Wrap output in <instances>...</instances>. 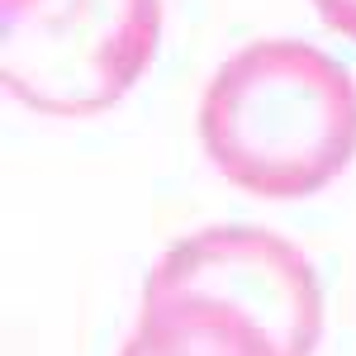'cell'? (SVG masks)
Instances as JSON below:
<instances>
[{
    "instance_id": "obj_2",
    "label": "cell",
    "mask_w": 356,
    "mask_h": 356,
    "mask_svg": "<svg viewBox=\"0 0 356 356\" xmlns=\"http://www.w3.org/2000/svg\"><path fill=\"white\" fill-rule=\"evenodd\" d=\"M195 129L223 181L261 200H300L356 157V76L309 38L266 33L214 67Z\"/></svg>"
},
{
    "instance_id": "obj_5",
    "label": "cell",
    "mask_w": 356,
    "mask_h": 356,
    "mask_svg": "<svg viewBox=\"0 0 356 356\" xmlns=\"http://www.w3.org/2000/svg\"><path fill=\"white\" fill-rule=\"evenodd\" d=\"M119 356H152V352H147V347H143V342H138L134 332H129V342H124V347H119Z\"/></svg>"
},
{
    "instance_id": "obj_3",
    "label": "cell",
    "mask_w": 356,
    "mask_h": 356,
    "mask_svg": "<svg viewBox=\"0 0 356 356\" xmlns=\"http://www.w3.org/2000/svg\"><path fill=\"white\" fill-rule=\"evenodd\" d=\"M162 38V0H0V81L38 114L119 105Z\"/></svg>"
},
{
    "instance_id": "obj_4",
    "label": "cell",
    "mask_w": 356,
    "mask_h": 356,
    "mask_svg": "<svg viewBox=\"0 0 356 356\" xmlns=\"http://www.w3.org/2000/svg\"><path fill=\"white\" fill-rule=\"evenodd\" d=\"M309 5L318 10V19L328 29H337L342 38L356 43V0H309Z\"/></svg>"
},
{
    "instance_id": "obj_1",
    "label": "cell",
    "mask_w": 356,
    "mask_h": 356,
    "mask_svg": "<svg viewBox=\"0 0 356 356\" xmlns=\"http://www.w3.org/2000/svg\"><path fill=\"white\" fill-rule=\"evenodd\" d=\"M134 337L152 356H314L323 285L285 233L209 223L147 271Z\"/></svg>"
}]
</instances>
